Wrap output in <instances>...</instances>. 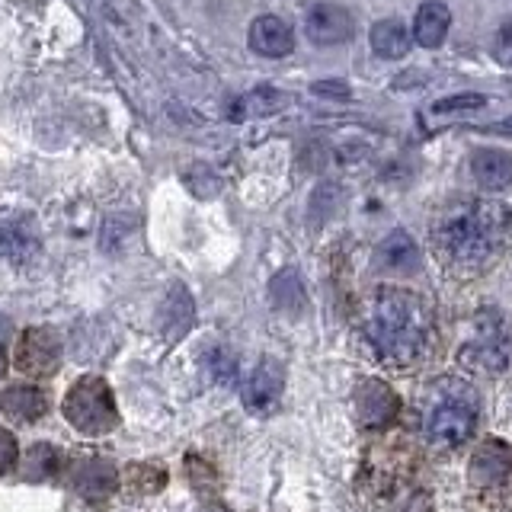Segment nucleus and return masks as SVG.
Returning a JSON list of instances; mask_svg holds the SVG:
<instances>
[{"instance_id":"14","label":"nucleus","mask_w":512,"mask_h":512,"mask_svg":"<svg viewBox=\"0 0 512 512\" xmlns=\"http://www.w3.org/2000/svg\"><path fill=\"white\" fill-rule=\"evenodd\" d=\"M250 48L263 58H285L295 48V32L279 16H256L250 26Z\"/></svg>"},{"instance_id":"13","label":"nucleus","mask_w":512,"mask_h":512,"mask_svg":"<svg viewBox=\"0 0 512 512\" xmlns=\"http://www.w3.org/2000/svg\"><path fill=\"white\" fill-rule=\"evenodd\" d=\"M74 490L87 503H106L119 490V471L109 461L90 458L74 471Z\"/></svg>"},{"instance_id":"12","label":"nucleus","mask_w":512,"mask_h":512,"mask_svg":"<svg viewBox=\"0 0 512 512\" xmlns=\"http://www.w3.org/2000/svg\"><path fill=\"white\" fill-rule=\"evenodd\" d=\"M304 29L314 45H340L352 36V16L346 7L336 4H317L304 16Z\"/></svg>"},{"instance_id":"19","label":"nucleus","mask_w":512,"mask_h":512,"mask_svg":"<svg viewBox=\"0 0 512 512\" xmlns=\"http://www.w3.org/2000/svg\"><path fill=\"white\" fill-rule=\"evenodd\" d=\"M372 48L381 58H404L410 52V29L400 20H381L372 29Z\"/></svg>"},{"instance_id":"22","label":"nucleus","mask_w":512,"mask_h":512,"mask_svg":"<svg viewBox=\"0 0 512 512\" xmlns=\"http://www.w3.org/2000/svg\"><path fill=\"white\" fill-rule=\"evenodd\" d=\"M487 96L480 93H464V96H448V100H439L436 103V112H455V109H477L484 106Z\"/></svg>"},{"instance_id":"2","label":"nucleus","mask_w":512,"mask_h":512,"mask_svg":"<svg viewBox=\"0 0 512 512\" xmlns=\"http://www.w3.org/2000/svg\"><path fill=\"white\" fill-rule=\"evenodd\" d=\"M429 247L445 276L474 282L512 250V208L493 196H458L436 208Z\"/></svg>"},{"instance_id":"21","label":"nucleus","mask_w":512,"mask_h":512,"mask_svg":"<svg viewBox=\"0 0 512 512\" xmlns=\"http://www.w3.org/2000/svg\"><path fill=\"white\" fill-rule=\"evenodd\" d=\"M128 490H135L138 496H151V493H160L167 484V471L160 468V464H132V471H128Z\"/></svg>"},{"instance_id":"11","label":"nucleus","mask_w":512,"mask_h":512,"mask_svg":"<svg viewBox=\"0 0 512 512\" xmlns=\"http://www.w3.org/2000/svg\"><path fill=\"white\" fill-rule=\"evenodd\" d=\"M39 244H42L39 224L32 215L16 212V215L0 218V256H4V260L23 266L39 253Z\"/></svg>"},{"instance_id":"20","label":"nucleus","mask_w":512,"mask_h":512,"mask_svg":"<svg viewBox=\"0 0 512 512\" xmlns=\"http://www.w3.org/2000/svg\"><path fill=\"white\" fill-rule=\"evenodd\" d=\"M23 464H26V468H23L26 480H48V477H55L58 468H61V452L48 445V442H39V445H32L26 452Z\"/></svg>"},{"instance_id":"5","label":"nucleus","mask_w":512,"mask_h":512,"mask_svg":"<svg viewBox=\"0 0 512 512\" xmlns=\"http://www.w3.org/2000/svg\"><path fill=\"white\" fill-rule=\"evenodd\" d=\"M416 471H420V448L400 436H384L368 448L359 474V490L372 503L394 506L400 496L410 493Z\"/></svg>"},{"instance_id":"25","label":"nucleus","mask_w":512,"mask_h":512,"mask_svg":"<svg viewBox=\"0 0 512 512\" xmlns=\"http://www.w3.org/2000/svg\"><path fill=\"white\" fill-rule=\"evenodd\" d=\"M16 458H20V448H16V439L10 436L7 429H0V474H7Z\"/></svg>"},{"instance_id":"24","label":"nucleus","mask_w":512,"mask_h":512,"mask_svg":"<svg viewBox=\"0 0 512 512\" xmlns=\"http://www.w3.org/2000/svg\"><path fill=\"white\" fill-rule=\"evenodd\" d=\"M493 55H496V61L512 64V20H509V23H503L500 29H496V39H493Z\"/></svg>"},{"instance_id":"26","label":"nucleus","mask_w":512,"mask_h":512,"mask_svg":"<svg viewBox=\"0 0 512 512\" xmlns=\"http://www.w3.org/2000/svg\"><path fill=\"white\" fill-rule=\"evenodd\" d=\"M199 512H231V509H228V506H221V503H205Z\"/></svg>"},{"instance_id":"10","label":"nucleus","mask_w":512,"mask_h":512,"mask_svg":"<svg viewBox=\"0 0 512 512\" xmlns=\"http://www.w3.org/2000/svg\"><path fill=\"white\" fill-rule=\"evenodd\" d=\"M356 416L365 429L388 432L400 416V397L378 378H365L356 388Z\"/></svg>"},{"instance_id":"1","label":"nucleus","mask_w":512,"mask_h":512,"mask_svg":"<svg viewBox=\"0 0 512 512\" xmlns=\"http://www.w3.org/2000/svg\"><path fill=\"white\" fill-rule=\"evenodd\" d=\"M359 340L384 372L413 375L439 359L442 324L436 301L420 288L381 282L368 288L359 311Z\"/></svg>"},{"instance_id":"3","label":"nucleus","mask_w":512,"mask_h":512,"mask_svg":"<svg viewBox=\"0 0 512 512\" xmlns=\"http://www.w3.org/2000/svg\"><path fill=\"white\" fill-rule=\"evenodd\" d=\"M480 416H484L480 394L461 375H436L416 397V429L429 452L439 455L468 448L480 429Z\"/></svg>"},{"instance_id":"17","label":"nucleus","mask_w":512,"mask_h":512,"mask_svg":"<svg viewBox=\"0 0 512 512\" xmlns=\"http://www.w3.org/2000/svg\"><path fill=\"white\" fill-rule=\"evenodd\" d=\"M448 26H452V13H448V7L439 4V0H426V4L416 10L413 36L423 48H436V45L445 42Z\"/></svg>"},{"instance_id":"23","label":"nucleus","mask_w":512,"mask_h":512,"mask_svg":"<svg viewBox=\"0 0 512 512\" xmlns=\"http://www.w3.org/2000/svg\"><path fill=\"white\" fill-rule=\"evenodd\" d=\"M394 512H432V500L426 496V490H410L394 503Z\"/></svg>"},{"instance_id":"27","label":"nucleus","mask_w":512,"mask_h":512,"mask_svg":"<svg viewBox=\"0 0 512 512\" xmlns=\"http://www.w3.org/2000/svg\"><path fill=\"white\" fill-rule=\"evenodd\" d=\"M4 368H7V359H4V349H0V375H4Z\"/></svg>"},{"instance_id":"15","label":"nucleus","mask_w":512,"mask_h":512,"mask_svg":"<svg viewBox=\"0 0 512 512\" xmlns=\"http://www.w3.org/2000/svg\"><path fill=\"white\" fill-rule=\"evenodd\" d=\"M471 173L480 189L487 192H500L512 186V154L496 151V148H484L471 157Z\"/></svg>"},{"instance_id":"8","label":"nucleus","mask_w":512,"mask_h":512,"mask_svg":"<svg viewBox=\"0 0 512 512\" xmlns=\"http://www.w3.org/2000/svg\"><path fill=\"white\" fill-rule=\"evenodd\" d=\"M61 365V340L52 327H32L16 343V368L32 378L55 375Z\"/></svg>"},{"instance_id":"6","label":"nucleus","mask_w":512,"mask_h":512,"mask_svg":"<svg viewBox=\"0 0 512 512\" xmlns=\"http://www.w3.org/2000/svg\"><path fill=\"white\" fill-rule=\"evenodd\" d=\"M64 416H68L74 429L87 432V436H106V432L119 426V410L109 384L93 375L71 384L68 397H64Z\"/></svg>"},{"instance_id":"7","label":"nucleus","mask_w":512,"mask_h":512,"mask_svg":"<svg viewBox=\"0 0 512 512\" xmlns=\"http://www.w3.org/2000/svg\"><path fill=\"white\" fill-rule=\"evenodd\" d=\"M468 484L474 487V493L487 496V500L512 490V448L503 439H484L474 445L468 464Z\"/></svg>"},{"instance_id":"9","label":"nucleus","mask_w":512,"mask_h":512,"mask_svg":"<svg viewBox=\"0 0 512 512\" xmlns=\"http://www.w3.org/2000/svg\"><path fill=\"white\" fill-rule=\"evenodd\" d=\"M282 391H285V365L279 359H260V365L247 375L240 397H244V407L256 416H269L282 404Z\"/></svg>"},{"instance_id":"4","label":"nucleus","mask_w":512,"mask_h":512,"mask_svg":"<svg viewBox=\"0 0 512 512\" xmlns=\"http://www.w3.org/2000/svg\"><path fill=\"white\" fill-rule=\"evenodd\" d=\"M458 368L474 378H503L512 372V327L500 308H477L458 340Z\"/></svg>"},{"instance_id":"16","label":"nucleus","mask_w":512,"mask_h":512,"mask_svg":"<svg viewBox=\"0 0 512 512\" xmlns=\"http://www.w3.org/2000/svg\"><path fill=\"white\" fill-rule=\"evenodd\" d=\"M0 410H4L13 423H36L45 416L48 400L39 388H32V384H13V388H7L4 397H0Z\"/></svg>"},{"instance_id":"18","label":"nucleus","mask_w":512,"mask_h":512,"mask_svg":"<svg viewBox=\"0 0 512 512\" xmlns=\"http://www.w3.org/2000/svg\"><path fill=\"white\" fill-rule=\"evenodd\" d=\"M375 263L381 269H388L391 276H397V272H410L413 263H416V247L413 240L404 234V231H394L381 240V247L375 253Z\"/></svg>"}]
</instances>
